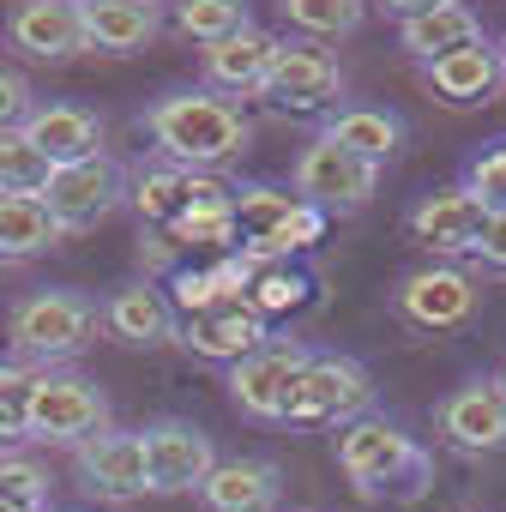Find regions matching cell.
<instances>
[{
	"mask_svg": "<svg viewBox=\"0 0 506 512\" xmlns=\"http://www.w3.org/2000/svg\"><path fill=\"white\" fill-rule=\"evenodd\" d=\"M145 127L163 151V163H181V169H217L229 157L247 151L253 127L235 103L223 97H205V91H175V97H157L145 109Z\"/></svg>",
	"mask_w": 506,
	"mask_h": 512,
	"instance_id": "1",
	"label": "cell"
},
{
	"mask_svg": "<svg viewBox=\"0 0 506 512\" xmlns=\"http://www.w3.org/2000/svg\"><path fill=\"white\" fill-rule=\"evenodd\" d=\"M338 470L356 482V494L362 500H374V494H422V476H428V458H422V446L398 428V422H386V416H356V422H344V434H338Z\"/></svg>",
	"mask_w": 506,
	"mask_h": 512,
	"instance_id": "2",
	"label": "cell"
},
{
	"mask_svg": "<svg viewBox=\"0 0 506 512\" xmlns=\"http://www.w3.org/2000/svg\"><path fill=\"white\" fill-rule=\"evenodd\" d=\"M7 338L25 362L37 368H55V362H73L91 338H97V302L79 296V290H31L13 320H7Z\"/></svg>",
	"mask_w": 506,
	"mask_h": 512,
	"instance_id": "3",
	"label": "cell"
},
{
	"mask_svg": "<svg viewBox=\"0 0 506 512\" xmlns=\"http://www.w3.org/2000/svg\"><path fill=\"white\" fill-rule=\"evenodd\" d=\"M97 428H109L103 386L85 380V374H73V368H37L31 410H25V434L31 440H49V446H79Z\"/></svg>",
	"mask_w": 506,
	"mask_h": 512,
	"instance_id": "4",
	"label": "cell"
},
{
	"mask_svg": "<svg viewBox=\"0 0 506 512\" xmlns=\"http://www.w3.org/2000/svg\"><path fill=\"white\" fill-rule=\"evenodd\" d=\"M37 199L49 205V217L61 223V235H73V229H97L103 217H115V211L127 205V169H121L115 157L61 163V169H49V181H43Z\"/></svg>",
	"mask_w": 506,
	"mask_h": 512,
	"instance_id": "5",
	"label": "cell"
},
{
	"mask_svg": "<svg viewBox=\"0 0 506 512\" xmlns=\"http://www.w3.org/2000/svg\"><path fill=\"white\" fill-rule=\"evenodd\" d=\"M374 398V380L356 356H308V368L296 374L290 386V404H284V422H302V428H320V422H356Z\"/></svg>",
	"mask_w": 506,
	"mask_h": 512,
	"instance_id": "6",
	"label": "cell"
},
{
	"mask_svg": "<svg viewBox=\"0 0 506 512\" xmlns=\"http://www.w3.org/2000/svg\"><path fill=\"white\" fill-rule=\"evenodd\" d=\"M380 187V169L356 151H344L338 139L314 133L302 151H296V193L314 205V211H362Z\"/></svg>",
	"mask_w": 506,
	"mask_h": 512,
	"instance_id": "7",
	"label": "cell"
},
{
	"mask_svg": "<svg viewBox=\"0 0 506 512\" xmlns=\"http://www.w3.org/2000/svg\"><path fill=\"white\" fill-rule=\"evenodd\" d=\"M302 368H308V344L266 338L260 350H247L241 362H229V398H235V410L253 416V422H284V404H290V386H296Z\"/></svg>",
	"mask_w": 506,
	"mask_h": 512,
	"instance_id": "8",
	"label": "cell"
},
{
	"mask_svg": "<svg viewBox=\"0 0 506 512\" xmlns=\"http://www.w3.org/2000/svg\"><path fill=\"white\" fill-rule=\"evenodd\" d=\"M139 452H145V488L151 494H199V482L217 464V446L205 428L163 416L151 428H139Z\"/></svg>",
	"mask_w": 506,
	"mask_h": 512,
	"instance_id": "9",
	"label": "cell"
},
{
	"mask_svg": "<svg viewBox=\"0 0 506 512\" xmlns=\"http://www.w3.org/2000/svg\"><path fill=\"white\" fill-rule=\"evenodd\" d=\"M338 85H344V73H338L332 49L314 43V37L278 43V49H272V67H266V79H260V91H266L278 109H320V103L338 97Z\"/></svg>",
	"mask_w": 506,
	"mask_h": 512,
	"instance_id": "10",
	"label": "cell"
},
{
	"mask_svg": "<svg viewBox=\"0 0 506 512\" xmlns=\"http://www.w3.org/2000/svg\"><path fill=\"white\" fill-rule=\"evenodd\" d=\"M73 464H79V482L85 494L109 500V506H127V500H145V452H139V434L127 428H97L73 446Z\"/></svg>",
	"mask_w": 506,
	"mask_h": 512,
	"instance_id": "11",
	"label": "cell"
},
{
	"mask_svg": "<svg viewBox=\"0 0 506 512\" xmlns=\"http://www.w3.org/2000/svg\"><path fill=\"white\" fill-rule=\"evenodd\" d=\"M422 85L452 109H476V103H494L506 91V67H500V49L488 37H470V43L422 61Z\"/></svg>",
	"mask_w": 506,
	"mask_h": 512,
	"instance_id": "12",
	"label": "cell"
},
{
	"mask_svg": "<svg viewBox=\"0 0 506 512\" xmlns=\"http://www.w3.org/2000/svg\"><path fill=\"white\" fill-rule=\"evenodd\" d=\"M392 308L422 332H452V326H464L476 314V284L458 266H422V272L398 278Z\"/></svg>",
	"mask_w": 506,
	"mask_h": 512,
	"instance_id": "13",
	"label": "cell"
},
{
	"mask_svg": "<svg viewBox=\"0 0 506 512\" xmlns=\"http://www.w3.org/2000/svg\"><path fill=\"white\" fill-rule=\"evenodd\" d=\"M7 43L25 61H73V55H85L79 0H13Z\"/></svg>",
	"mask_w": 506,
	"mask_h": 512,
	"instance_id": "14",
	"label": "cell"
},
{
	"mask_svg": "<svg viewBox=\"0 0 506 512\" xmlns=\"http://www.w3.org/2000/svg\"><path fill=\"white\" fill-rule=\"evenodd\" d=\"M440 434H446L452 452H470V458L500 452L506 446V398H500V386L494 380H464L458 392H446L440 398Z\"/></svg>",
	"mask_w": 506,
	"mask_h": 512,
	"instance_id": "15",
	"label": "cell"
},
{
	"mask_svg": "<svg viewBox=\"0 0 506 512\" xmlns=\"http://www.w3.org/2000/svg\"><path fill=\"white\" fill-rule=\"evenodd\" d=\"M127 199L139 205V217L151 229H169L175 217H187L193 205H211V199H229V187L205 169H181V163H151L139 169V181L127 187Z\"/></svg>",
	"mask_w": 506,
	"mask_h": 512,
	"instance_id": "16",
	"label": "cell"
},
{
	"mask_svg": "<svg viewBox=\"0 0 506 512\" xmlns=\"http://www.w3.org/2000/svg\"><path fill=\"white\" fill-rule=\"evenodd\" d=\"M79 25L91 55H139L145 43H157L163 13L157 0H79Z\"/></svg>",
	"mask_w": 506,
	"mask_h": 512,
	"instance_id": "17",
	"label": "cell"
},
{
	"mask_svg": "<svg viewBox=\"0 0 506 512\" xmlns=\"http://www.w3.org/2000/svg\"><path fill=\"white\" fill-rule=\"evenodd\" d=\"M260 344H266V320L247 308V296H223V302L187 314V350L205 362H241Z\"/></svg>",
	"mask_w": 506,
	"mask_h": 512,
	"instance_id": "18",
	"label": "cell"
},
{
	"mask_svg": "<svg viewBox=\"0 0 506 512\" xmlns=\"http://www.w3.org/2000/svg\"><path fill=\"white\" fill-rule=\"evenodd\" d=\"M19 133L43 151L49 169L61 163H85V157H103V121L79 103H43L19 121Z\"/></svg>",
	"mask_w": 506,
	"mask_h": 512,
	"instance_id": "19",
	"label": "cell"
},
{
	"mask_svg": "<svg viewBox=\"0 0 506 512\" xmlns=\"http://www.w3.org/2000/svg\"><path fill=\"white\" fill-rule=\"evenodd\" d=\"M482 199L464 193V187H434L410 205V235L428 247V253H470L476 247V229H482Z\"/></svg>",
	"mask_w": 506,
	"mask_h": 512,
	"instance_id": "20",
	"label": "cell"
},
{
	"mask_svg": "<svg viewBox=\"0 0 506 512\" xmlns=\"http://www.w3.org/2000/svg\"><path fill=\"white\" fill-rule=\"evenodd\" d=\"M97 326L127 350H157V344L175 338V308H169V296L157 284H121L97 308Z\"/></svg>",
	"mask_w": 506,
	"mask_h": 512,
	"instance_id": "21",
	"label": "cell"
},
{
	"mask_svg": "<svg viewBox=\"0 0 506 512\" xmlns=\"http://www.w3.org/2000/svg\"><path fill=\"white\" fill-rule=\"evenodd\" d=\"M278 464L266 458H217L211 476L199 482V500L205 512H278Z\"/></svg>",
	"mask_w": 506,
	"mask_h": 512,
	"instance_id": "22",
	"label": "cell"
},
{
	"mask_svg": "<svg viewBox=\"0 0 506 512\" xmlns=\"http://www.w3.org/2000/svg\"><path fill=\"white\" fill-rule=\"evenodd\" d=\"M272 49H278V37H266L260 25H241V31L205 43V79H211L217 91L247 97V91H260V79H266V67H272Z\"/></svg>",
	"mask_w": 506,
	"mask_h": 512,
	"instance_id": "23",
	"label": "cell"
},
{
	"mask_svg": "<svg viewBox=\"0 0 506 512\" xmlns=\"http://www.w3.org/2000/svg\"><path fill=\"white\" fill-rule=\"evenodd\" d=\"M308 199L290 193V187H235L229 193V217H235V241L247 260H260V253L272 247V235L302 211Z\"/></svg>",
	"mask_w": 506,
	"mask_h": 512,
	"instance_id": "24",
	"label": "cell"
},
{
	"mask_svg": "<svg viewBox=\"0 0 506 512\" xmlns=\"http://www.w3.org/2000/svg\"><path fill=\"white\" fill-rule=\"evenodd\" d=\"M61 247V223L37 193H0V266L37 260V253Z\"/></svg>",
	"mask_w": 506,
	"mask_h": 512,
	"instance_id": "25",
	"label": "cell"
},
{
	"mask_svg": "<svg viewBox=\"0 0 506 512\" xmlns=\"http://www.w3.org/2000/svg\"><path fill=\"white\" fill-rule=\"evenodd\" d=\"M470 37H482V25H476V13L464 7V0H440V7H428V13L398 25V49L416 55V61H434V55H446V49H458Z\"/></svg>",
	"mask_w": 506,
	"mask_h": 512,
	"instance_id": "26",
	"label": "cell"
},
{
	"mask_svg": "<svg viewBox=\"0 0 506 512\" xmlns=\"http://www.w3.org/2000/svg\"><path fill=\"white\" fill-rule=\"evenodd\" d=\"M241 284H247V253H223L211 266H181L175 290H169V308L187 320V314H199V308H211L223 296H241Z\"/></svg>",
	"mask_w": 506,
	"mask_h": 512,
	"instance_id": "27",
	"label": "cell"
},
{
	"mask_svg": "<svg viewBox=\"0 0 506 512\" xmlns=\"http://www.w3.org/2000/svg\"><path fill=\"white\" fill-rule=\"evenodd\" d=\"M326 139H338L344 151H356V157H368V163L380 169V163L404 145V121L386 115V109H344V115H332Z\"/></svg>",
	"mask_w": 506,
	"mask_h": 512,
	"instance_id": "28",
	"label": "cell"
},
{
	"mask_svg": "<svg viewBox=\"0 0 506 512\" xmlns=\"http://www.w3.org/2000/svg\"><path fill=\"white\" fill-rule=\"evenodd\" d=\"M308 290H314V284H308L290 260H247V284H241V296H247V308L260 314V320L302 308Z\"/></svg>",
	"mask_w": 506,
	"mask_h": 512,
	"instance_id": "29",
	"label": "cell"
},
{
	"mask_svg": "<svg viewBox=\"0 0 506 512\" xmlns=\"http://www.w3.org/2000/svg\"><path fill=\"white\" fill-rule=\"evenodd\" d=\"M278 7H284V19H290L302 37L326 43V37H350V31L362 25L368 0H278Z\"/></svg>",
	"mask_w": 506,
	"mask_h": 512,
	"instance_id": "30",
	"label": "cell"
},
{
	"mask_svg": "<svg viewBox=\"0 0 506 512\" xmlns=\"http://www.w3.org/2000/svg\"><path fill=\"white\" fill-rule=\"evenodd\" d=\"M241 25H253L247 0H175V31L193 37V43H217Z\"/></svg>",
	"mask_w": 506,
	"mask_h": 512,
	"instance_id": "31",
	"label": "cell"
},
{
	"mask_svg": "<svg viewBox=\"0 0 506 512\" xmlns=\"http://www.w3.org/2000/svg\"><path fill=\"white\" fill-rule=\"evenodd\" d=\"M0 506L13 512H49V470L25 452L0 446Z\"/></svg>",
	"mask_w": 506,
	"mask_h": 512,
	"instance_id": "32",
	"label": "cell"
},
{
	"mask_svg": "<svg viewBox=\"0 0 506 512\" xmlns=\"http://www.w3.org/2000/svg\"><path fill=\"white\" fill-rule=\"evenodd\" d=\"M43 181H49L43 151L19 127H0V193H43Z\"/></svg>",
	"mask_w": 506,
	"mask_h": 512,
	"instance_id": "33",
	"label": "cell"
},
{
	"mask_svg": "<svg viewBox=\"0 0 506 512\" xmlns=\"http://www.w3.org/2000/svg\"><path fill=\"white\" fill-rule=\"evenodd\" d=\"M31 380H37V368H25V362H0V446H13V440H31V434H25Z\"/></svg>",
	"mask_w": 506,
	"mask_h": 512,
	"instance_id": "34",
	"label": "cell"
},
{
	"mask_svg": "<svg viewBox=\"0 0 506 512\" xmlns=\"http://www.w3.org/2000/svg\"><path fill=\"white\" fill-rule=\"evenodd\" d=\"M464 193H476L482 199V211H506V139L500 145H488L482 157H470V169H464V181H458Z\"/></svg>",
	"mask_w": 506,
	"mask_h": 512,
	"instance_id": "35",
	"label": "cell"
},
{
	"mask_svg": "<svg viewBox=\"0 0 506 512\" xmlns=\"http://www.w3.org/2000/svg\"><path fill=\"white\" fill-rule=\"evenodd\" d=\"M31 109H37V103H31V85H25V73L0 67V127H19Z\"/></svg>",
	"mask_w": 506,
	"mask_h": 512,
	"instance_id": "36",
	"label": "cell"
},
{
	"mask_svg": "<svg viewBox=\"0 0 506 512\" xmlns=\"http://www.w3.org/2000/svg\"><path fill=\"white\" fill-rule=\"evenodd\" d=\"M476 260L482 266H494V272H506V211H488L482 217V229H476Z\"/></svg>",
	"mask_w": 506,
	"mask_h": 512,
	"instance_id": "37",
	"label": "cell"
},
{
	"mask_svg": "<svg viewBox=\"0 0 506 512\" xmlns=\"http://www.w3.org/2000/svg\"><path fill=\"white\" fill-rule=\"evenodd\" d=\"M374 7H380V13H392V19L404 25V19H416V13H428V7H440V0H374Z\"/></svg>",
	"mask_w": 506,
	"mask_h": 512,
	"instance_id": "38",
	"label": "cell"
},
{
	"mask_svg": "<svg viewBox=\"0 0 506 512\" xmlns=\"http://www.w3.org/2000/svg\"><path fill=\"white\" fill-rule=\"evenodd\" d=\"M494 386H500V398H506V368H500V374H494Z\"/></svg>",
	"mask_w": 506,
	"mask_h": 512,
	"instance_id": "39",
	"label": "cell"
},
{
	"mask_svg": "<svg viewBox=\"0 0 506 512\" xmlns=\"http://www.w3.org/2000/svg\"><path fill=\"white\" fill-rule=\"evenodd\" d=\"M500 67H506V49H500Z\"/></svg>",
	"mask_w": 506,
	"mask_h": 512,
	"instance_id": "40",
	"label": "cell"
},
{
	"mask_svg": "<svg viewBox=\"0 0 506 512\" xmlns=\"http://www.w3.org/2000/svg\"><path fill=\"white\" fill-rule=\"evenodd\" d=\"M0 512H13V506H0Z\"/></svg>",
	"mask_w": 506,
	"mask_h": 512,
	"instance_id": "41",
	"label": "cell"
}]
</instances>
